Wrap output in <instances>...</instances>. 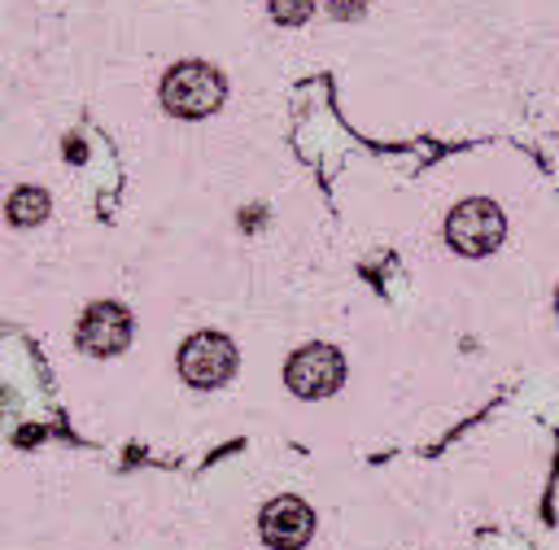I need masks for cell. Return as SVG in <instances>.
I'll list each match as a JSON object with an SVG mask.
<instances>
[{
	"mask_svg": "<svg viewBox=\"0 0 559 550\" xmlns=\"http://www.w3.org/2000/svg\"><path fill=\"white\" fill-rule=\"evenodd\" d=\"M266 9L280 26H301L314 13V0H266Z\"/></svg>",
	"mask_w": 559,
	"mask_h": 550,
	"instance_id": "8",
	"label": "cell"
},
{
	"mask_svg": "<svg viewBox=\"0 0 559 550\" xmlns=\"http://www.w3.org/2000/svg\"><path fill=\"white\" fill-rule=\"evenodd\" d=\"M258 524H262L266 546H275V550H301L310 541V533H314V511L301 498L284 493V498H271L262 506V519Z\"/></svg>",
	"mask_w": 559,
	"mask_h": 550,
	"instance_id": "6",
	"label": "cell"
},
{
	"mask_svg": "<svg viewBox=\"0 0 559 550\" xmlns=\"http://www.w3.org/2000/svg\"><path fill=\"white\" fill-rule=\"evenodd\" d=\"M223 96H227V83L205 61H179L162 79V105L179 118H205L223 105Z\"/></svg>",
	"mask_w": 559,
	"mask_h": 550,
	"instance_id": "1",
	"label": "cell"
},
{
	"mask_svg": "<svg viewBox=\"0 0 559 550\" xmlns=\"http://www.w3.org/2000/svg\"><path fill=\"white\" fill-rule=\"evenodd\" d=\"M236 371V345L223 332H197L179 349V375L192 388H218Z\"/></svg>",
	"mask_w": 559,
	"mask_h": 550,
	"instance_id": "3",
	"label": "cell"
},
{
	"mask_svg": "<svg viewBox=\"0 0 559 550\" xmlns=\"http://www.w3.org/2000/svg\"><path fill=\"white\" fill-rule=\"evenodd\" d=\"M502 231H507V218H502V210H498L493 201H485V196H472V201L454 205V214L445 218V240H450L459 253H467V258L493 253V249L502 244Z\"/></svg>",
	"mask_w": 559,
	"mask_h": 550,
	"instance_id": "2",
	"label": "cell"
},
{
	"mask_svg": "<svg viewBox=\"0 0 559 550\" xmlns=\"http://www.w3.org/2000/svg\"><path fill=\"white\" fill-rule=\"evenodd\" d=\"M284 380H288V388H293L297 397H328V393H336L341 380H345V358H341V349H332V345H301V349L288 358Z\"/></svg>",
	"mask_w": 559,
	"mask_h": 550,
	"instance_id": "4",
	"label": "cell"
},
{
	"mask_svg": "<svg viewBox=\"0 0 559 550\" xmlns=\"http://www.w3.org/2000/svg\"><path fill=\"white\" fill-rule=\"evenodd\" d=\"M4 210H9V223L35 227V223H44V214H48V192H44V188H17Z\"/></svg>",
	"mask_w": 559,
	"mask_h": 550,
	"instance_id": "7",
	"label": "cell"
},
{
	"mask_svg": "<svg viewBox=\"0 0 559 550\" xmlns=\"http://www.w3.org/2000/svg\"><path fill=\"white\" fill-rule=\"evenodd\" d=\"M555 310H559V297H555Z\"/></svg>",
	"mask_w": 559,
	"mask_h": 550,
	"instance_id": "10",
	"label": "cell"
},
{
	"mask_svg": "<svg viewBox=\"0 0 559 550\" xmlns=\"http://www.w3.org/2000/svg\"><path fill=\"white\" fill-rule=\"evenodd\" d=\"M328 13L332 17H358L362 13V0H328Z\"/></svg>",
	"mask_w": 559,
	"mask_h": 550,
	"instance_id": "9",
	"label": "cell"
},
{
	"mask_svg": "<svg viewBox=\"0 0 559 550\" xmlns=\"http://www.w3.org/2000/svg\"><path fill=\"white\" fill-rule=\"evenodd\" d=\"M74 340H79V349L92 354V358L122 354L127 340H131V314H127L118 301H96V306H87V314L79 319Z\"/></svg>",
	"mask_w": 559,
	"mask_h": 550,
	"instance_id": "5",
	"label": "cell"
}]
</instances>
